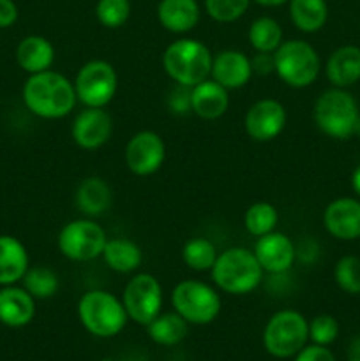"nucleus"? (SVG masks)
<instances>
[{"instance_id": "nucleus-20", "label": "nucleus", "mask_w": 360, "mask_h": 361, "mask_svg": "<svg viewBox=\"0 0 360 361\" xmlns=\"http://www.w3.org/2000/svg\"><path fill=\"white\" fill-rule=\"evenodd\" d=\"M325 76L332 87L349 88L360 81V48L353 44L339 46L325 63Z\"/></svg>"}, {"instance_id": "nucleus-13", "label": "nucleus", "mask_w": 360, "mask_h": 361, "mask_svg": "<svg viewBox=\"0 0 360 361\" xmlns=\"http://www.w3.org/2000/svg\"><path fill=\"white\" fill-rule=\"evenodd\" d=\"M288 122L286 108L277 99L265 97L247 108L244 115V130L258 143H267L281 136Z\"/></svg>"}, {"instance_id": "nucleus-15", "label": "nucleus", "mask_w": 360, "mask_h": 361, "mask_svg": "<svg viewBox=\"0 0 360 361\" xmlns=\"http://www.w3.org/2000/svg\"><path fill=\"white\" fill-rule=\"evenodd\" d=\"M253 252L265 274L270 275L286 274L296 259L295 243L281 231H272L256 238Z\"/></svg>"}, {"instance_id": "nucleus-21", "label": "nucleus", "mask_w": 360, "mask_h": 361, "mask_svg": "<svg viewBox=\"0 0 360 361\" xmlns=\"http://www.w3.org/2000/svg\"><path fill=\"white\" fill-rule=\"evenodd\" d=\"M201 9L198 0H161L157 4V20L172 34H187L196 28Z\"/></svg>"}, {"instance_id": "nucleus-30", "label": "nucleus", "mask_w": 360, "mask_h": 361, "mask_svg": "<svg viewBox=\"0 0 360 361\" xmlns=\"http://www.w3.org/2000/svg\"><path fill=\"white\" fill-rule=\"evenodd\" d=\"M219 252L214 243L203 236L187 240L182 249V261L193 271H210Z\"/></svg>"}, {"instance_id": "nucleus-35", "label": "nucleus", "mask_w": 360, "mask_h": 361, "mask_svg": "<svg viewBox=\"0 0 360 361\" xmlns=\"http://www.w3.org/2000/svg\"><path fill=\"white\" fill-rule=\"evenodd\" d=\"M339 337V323L330 314H320L309 321V341L318 345L334 344Z\"/></svg>"}, {"instance_id": "nucleus-18", "label": "nucleus", "mask_w": 360, "mask_h": 361, "mask_svg": "<svg viewBox=\"0 0 360 361\" xmlns=\"http://www.w3.org/2000/svg\"><path fill=\"white\" fill-rule=\"evenodd\" d=\"M35 298L25 288L2 286L0 289V323L9 328H23L34 319Z\"/></svg>"}, {"instance_id": "nucleus-17", "label": "nucleus", "mask_w": 360, "mask_h": 361, "mask_svg": "<svg viewBox=\"0 0 360 361\" xmlns=\"http://www.w3.org/2000/svg\"><path fill=\"white\" fill-rule=\"evenodd\" d=\"M253 62L240 49H222L212 59L210 78L226 90H239L253 78Z\"/></svg>"}, {"instance_id": "nucleus-40", "label": "nucleus", "mask_w": 360, "mask_h": 361, "mask_svg": "<svg viewBox=\"0 0 360 361\" xmlns=\"http://www.w3.org/2000/svg\"><path fill=\"white\" fill-rule=\"evenodd\" d=\"M256 4H260V6L263 7H279L282 6V4H288L289 0H254Z\"/></svg>"}, {"instance_id": "nucleus-41", "label": "nucleus", "mask_w": 360, "mask_h": 361, "mask_svg": "<svg viewBox=\"0 0 360 361\" xmlns=\"http://www.w3.org/2000/svg\"><path fill=\"white\" fill-rule=\"evenodd\" d=\"M355 136L360 137V113H359V118H356V126H355Z\"/></svg>"}, {"instance_id": "nucleus-7", "label": "nucleus", "mask_w": 360, "mask_h": 361, "mask_svg": "<svg viewBox=\"0 0 360 361\" xmlns=\"http://www.w3.org/2000/svg\"><path fill=\"white\" fill-rule=\"evenodd\" d=\"M309 341V321L300 312L284 309L267 321L263 330V345L274 358H293Z\"/></svg>"}, {"instance_id": "nucleus-3", "label": "nucleus", "mask_w": 360, "mask_h": 361, "mask_svg": "<svg viewBox=\"0 0 360 361\" xmlns=\"http://www.w3.org/2000/svg\"><path fill=\"white\" fill-rule=\"evenodd\" d=\"M212 59L214 55L205 42L191 37L176 39L162 53V69L176 85L193 88L210 78Z\"/></svg>"}, {"instance_id": "nucleus-5", "label": "nucleus", "mask_w": 360, "mask_h": 361, "mask_svg": "<svg viewBox=\"0 0 360 361\" xmlns=\"http://www.w3.org/2000/svg\"><path fill=\"white\" fill-rule=\"evenodd\" d=\"M78 319L94 337L112 338L126 328L129 317L122 300L102 289H92L78 302Z\"/></svg>"}, {"instance_id": "nucleus-36", "label": "nucleus", "mask_w": 360, "mask_h": 361, "mask_svg": "<svg viewBox=\"0 0 360 361\" xmlns=\"http://www.w3.org/2000/svg\"><path fill=\"white\" fill-rule=\"evenodd\" d=\"M295 361H337L334 353L327 345L311 344L306 345L300 353L295 355Z\"/></svg>"}, {"instance_id": "nucleus-34", "label": "nucleus", "mask_w": 360, "mask_h": 361, "mask_svg": "<svg viewBox=\"0 0 360 361\" xmlns=\"http://www.w3.org/2000/svg\"><path fill=\"white\" fill-rule=\"evenodd\" d=\"M205 11L217 23H233L247 13L251 0H205Z\"/></svg>"}, {"instance_id": "nucleus-12", "label": "nucleus", "mask_w": 360, "mask_h": 361, "mask_svg": "<svg viewBox=\"0 0 360 361\" xmlns=\"http://www.w3.org/2000/svg\"><path fill=\"white\" fill-rule=\"evenodd\" d=\"M127 169L136 176H150L166 161V145L155 130H140L129 137L124 150Z\"/></svg>"}, {"instance_id": "nucleus-22", "label": "nucleus", "mask_w": 360, "mask_h": 361, "mask_svg": "<svg viewBox=\"0 0 360 361\" xmlns=\"http://www.w3.org/2000/svg\"><path fill=\"white\" fill-rule=\"evenodd\" d=\"M74 203H76L78 210L87 217H99L112 207V187L101 176H87L78 185Z\"/></svg>"}, {"instance_id": "nucleus-27", "label": "nucleus", "mask_w": 360, "mask_h": 361, "mask_svg": "<svg viewBox=\"0 0 360 361\" xmlns=\"http://www.w3.org/2000/svg\"><path fill=\"white\" fill-rule=\"evenodd\" d=\"M145 328H147L148 337H150L152 342H155V344L176 345L187 337L189 323L173 310V312H166V314L161 312Z\"/></svg>"}, {"instance_id": "nucleus-8", "label": "nucleus", "mask_w": 360, "mask_h": 361, "mask_svg": "<svg viewBox=\"0 0 360 361\" xmlns=\"http://www.w3.org/2000/svg\"><path fill=\"white\" fill-rule=\"evenodd\" d=\"M172 305L189 324H210L221 314L222 302L217 289L194 279L179 282L172 291Z\"/></svg>"}, {"instance_id": "nucleus-26", "label": "nucleus", "mask_w": 360, "mask_h": 361, "mask_svg": "<svg viewBox=\"0 0 360 361\" xmlns=\"http://www.w3.org/2000/svg\"><path fill=\"white\" fill-rule=\"evenodd\" d=\"M288 13L296 30L314 34L327 23L328 4L327 0H289Z\"/></svg>"}, {"instance_id": "nucleus-24", "label": "nucleus", "mask_w": 360, "mask_h": 361, "mask_svg": "<svg viewBox=\"0 0 360 361\" xmlns=\"http://www.w3.org/2000/svg\"><path fill=\"white\" fill-rule=\"evenodd\" d=\"M28 268L27 247L14 236L0 235V286H14Z\"/></svg>"}, {"instance_id": "nucleus-43", "label": "nucleus", "mask_w": 360, "mask_h": 361, "mask_svg": "<svg viewBox=\"0 0 360 361\" xmlns=\"http://www.w3.org/2000/svg\"><path fill=\"white\" fill-rule=\"evenodd\" d=\"M359 242H360V238H359Z\"/></svg>"}, {"instance_id": "nucleus-23", "label": "nucleus", "mask_w": 360, "mask_h": 361, "mask_svg": "<svg viewBox=\"0 0 360 361\" xmlns=\"http://www.w3.org/2000/svg\"><path fill=\"white\" fill-rule=\"evenodd\" d=\"M16 62L25 73H42L52 69L55 62V48L42 35H27L16 48Z\"/></svg>"}, {"instance_id": "nucleus-4", "label": "nucleus", "mask_w": 360, "mask_h": 361, "mask_svg": "<svg viewBox=\"0 0 360 361\" xmlns=\"http://www.w3.org/2000/svg\"><path fill=\"white\" fill-rule=\"evenodd\" d=\"M359 104L346 88L332 87L316 99L313 118L318 129L332 140H349L355 136Z\"/></svg>"}, {"instance_id": "nucleus-11", "label": "nucleus", "mask_w": 360, "mask_h": 361, "mask_svg": "<svg viewBox=\"0 0 360 361\" xmlns=\"http://www.w3.org/2000/svg\"><path fill=\"white\" fill-rule=\"evenodd\" d=\"M122 303L131 321L147 326L162 310L164 295L161 282L145 271L133 275L124 288Z\"/></svg>"}, {"instance_id": "nucleus-38", "label": "nucleus", "mask_w": 360, "mask_h": 361, "mask_svg": "<svg viewBox=\"0 0 360 361\" xmlns=\"http://www.w3.org/2000/svg\"><path fill=\"white\" fill-rule=\"evenodd\" d=\"M253 62V71L258 74H268L274 73V53H258Z\"/></svg>"}, {"instance_id": "nucleus-9", "label": "nucleus", "mask_w": 360, "mask_h": 361, "mask_svg": "<svg viewBox=\"0 0 360 361\" xmlns=\"http://www.w3.org/2000/svg\"><path fill=\"white\" fill-rule=\"evenodd\" d=\"M106 242L108 235L102 226L87 217L67 222L60 229L56 247L66 259L74 263H88L101 257Z\"/></svg>"}, {"instance_id": "nucleus-42", "label": "nucleus", "mask_w": 360, "mask_h": 361, "mask_svg": "<svg viewBox=\"0 0 360 361\" xmlns=\"http://www.w3.org/2000/svg\"><path fill=\"white\" fill-rule=\"evenodd\" d=\"M349 361H360V358H352Z\"/></svg>"}, {"instance_id": "nucleus-6", "label": "nucleus", "mask_w": 360, "mask_h": 361, "mask_svg": "<svg viewBox=\"0 0 360 361\" xmlns=\"http://www.w3.org/2000/svg\"><path fill=\"white\" fill-rule=\"evenodd\" d=\"M274 73L292 88L311 87L321 73V59L307 41L289 39L274 51Z\"/></svg>"}, {"instance_id": "nucleus-32", "label": "nucleus", "mask_w": 360, "mask_h": 361, "mask_svg": "<svg viewBox=\"0 0 360 361\" xmlns=\"http://www.w3.org/2000/svg\"><path fill=\"white\" fill-rule=\"evenodd\" d=\"M334 281L346 295H360V257L342 256L334 267Z\"/></svg>"}, {"instance_id": "nucleus-29", "label": "nucleus", "mask_w": 360, "mask_h": 361, "mask_svg": "<svg viewBox=\"0 0 360 361\" xmlns=\"http://www.w3.org/2000/svg\"><path fill=\"white\" fill-rule=\"evenodd\" d=\"M279 222V210L275 204L268 201H258L253 203L244 214V228L254 238L268 235L275 231V226Z\"/></svg>"}, {"instance_id": "nucleus-14", "label": "nucleus", "mask_w": 360, "mask_h": 361, "mask_svg": "<svg viewBox=\"0 0 360 361\" xmlns=\"http://www.w3.org/2000/svg\"><path fill=\"white\" fill-rule=\"evenodd\" d=\"M113 133V118L104 108H85L74 118L71 136L81 150L104 147Z\"/></svg>"}, {"instance_id": "nucleus-19", "label": "nucleus", "mask_w": 360, "mask_h": 361, "mask_svg": "<svg viewBox=\"0 0 360 361\" xmlns=\"http://www.w3.org/2000/svg\"><path fill=\"white\" fill-rule=\"evenodd\" d=\"M229 94L212 78L191 88V111L203 120H217L228 111Z\"/></svg>"}, {"instance_id": "nucleus-37", "label": "nucleus", "mask_w": 360, "mask_h": 361, "mask_svg": "<svg viewBox=\"0 0 360 361\" xmlns=\"http://www.w3.org/2000/svg\"><path fill=\"white\" fill-rule=\"evenodd\" d=\"M18 6L14 0H0V28H9L18 20Z\"/></svg>"}, {"instance_id": "nucleus-16", "label": "nucleus", "mask_w": 360, "mask_h": 361, "mask_svg": "<svg viewBox=\"0 0 360 361\" xmlns=\"http://www.w3.org/2000/svg\"><path fill=\"white\" fill-rule=\"evenodd\" d=\"M323 226L330 236L342 242L360 238V200L337 197L330 201L323 212Z\"/></svg>"}, {"instance_id": "nucleus-33", "label": "nucleus", "mask_w": 360, "mask_h": 361, "mask_svg": "<svg viewBox=\"0 0 360 361\" xmlns=\"http://www.w3.org/2000/svg\"><path fill=\"white\" fill-rule=\"evenodd\" d=\"M131 16L129 0H97L95 18L106 28H120Z\"/></svg>"}, {"instance_id": "nucleus-25", "label": "nucleus", "mask_w": 360, "mask_h": 361, "mask_svg": "<svg viewBox=\"0 0 360 361\" xmlns=\"http://www.w3.org/2000/svg\"><path fill=\"white\" fill-rule=\"evenodd\" d=\"M101 257L104 259L106 267L116 274H134L141 267L143 252L140 245L129 238H108Z\"/></svg>"}, {"instance_id": "nucleus-31", "label": "nucleus", "mask_w": 360, "mask_h": 361, "mask_svg": "<svg viewBox=\"0 0 360 361\" xmlns=\"http://www.w3.org/2000/svg\"><path fill=\"white\" fill-rule=\"evenodd\" d=\"M23 288L34 296L35 300H48L59 291V275L48 267H32L21 279Z\"/></svg>"}, {"instance_id": "nucleus-1", "label": "nucleus", "mask_w": 360, "mask_h": 361, "mask_svg": "<svg viewBox=\"0 0 360 361\" xmlns=\"http://www.w3.org/2000/svg\"><path fill=\"white\" fill-rule=\"evenodd\" d=\"M21 95L28 111L44 120L64 118L78 104L73 81L53 69L30 74Z\"/></svg>"}, {"instance_id": "nucleus-28", "label": "nucleus", "mask_w": 360, "mask_h": 361, "mask_svg": "<svg viewBox=\"0 0 360 361\" xmlns=\"http://www.w3.org/2000/svg\"><path fill=\"white\" fill-rule=\"evenodd\" d=\"M251 48L256 53H274L282 44V27L275 18L260 16L251 23L247 32Z\"/></svg>"}, {"instance_id": "nucleus-39", "label": "nucleus", "mask_w": 360, "mask_h": 361, "mask_svg": "<svg viewBox=\"0 0 360 361\" xmlns=\"http://www.w3.org/2000/svg\"><path fill=\"white\" fill-rule=\"evenodd\" d=\"M349 183H352V189L353 192L356 194V197L360 200V164L353 169L352 173V178H349Z\"/></svg>"}, {"instance_id": "nucleus-10", "label": "nucleus", "mask_w": 360, "mask_h": 361, "mask_svg": "<svg viewBox=\"0 0 360 361\" xmlns=\"http://www.w3.org/2000/svg\"><path fill=\"white\" fill-rule=\"evenodd\" d=\"M73 83L78 102L85 108H106L119 88V74L109 62L94 59L80 67Z\"/></svg>"}, {"instance_id": "nucleus-2", "label": "nucleus", "mask_w": 360, "mask_h": 361, "mask_svg": "<svg viewBox=\"0 0 360 361\" xmlns=\"http://www.w3.org/2000/svg\"><path fill=\"white\" fill-rule=\"evenodd\" d=\"M212 281L226 295L244 296L258 289L263 281V268L253 250L246 247H229L222 250L210 270Z\"/></svg>"}]
</instances>
